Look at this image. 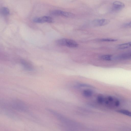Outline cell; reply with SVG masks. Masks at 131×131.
<instances>
[{
    "mask_svg": "<svg viewBox=\"0 0 131 131\" xmlns=\"http://www.w3.org/2000/svg\"><path fill=\"white\" fill-rule=\"evenodd\" d=\"M8 104L12 109L18 111L25 112L28 111V108L26 104L19 99H13Z\"/></svg>",
    "mask_w": 131,
    "mask_h": 131,
    "instance_id": "obj_1",
    "label": "cell"
},
{
    "mask_svg": "<svg viewBox=\"0 0 131 131\" xmlns=\"http://www.w3.org/2000/svg\"><path fill=\"white\" fill-rule=\"evenodd\" d=\"M47 110L55 116L62 123L66 125L73 127L78 126V125L76 123L64 117L60 114L52 109L47 108Z\"/></svg>",
    "mask_w": 131,
    "mask_h": 131,
    "instance_id": "obj_2",
    "label": "cell"
},
{
    "mask_svg": "<svg viewBox=\"0 0 131 131\" xmlns=\"http://www.w3.org/2000/svg\"><path fill=\"white\" fill-rule=\"evenodd\" d=\"M56 42L59 46H65L70 48H76L78 46V44L75 41L65 38L58 39Z\"/></svg>",
    "mask_w": 131,
    "mask_h": 131,
    "instance_id": "obj_3",
    "label": "cell"
},
{
    "mask_svg": "<svg viewBox=\"0 0 131 131\" xmlns=\"http://www.w3.org/2000/svg\"><path fill=\"white\" fill-rule=\"evenodd\" d=\"M103 103L110 107L118 106L120 104L119 101L117 99L111 96L104 97Z\"/></svg>",
    "mask_w": 131,
    "mask_h": 131,
    "instance_id": "obj_4",
    "label": "cell"
},
{
    "mask_svg": "<svg viewBox=\"0 0 131 131\" xmlns=\"http://www.w3.org/2000/svg\"><path fill=\"white\" fill-rule=\"evenodd\" d=\"M125 6V4L122 2L116 1L113 3L112 10L114 12H118L122 10Z\"/></svg>",
    "mask_w": 131,
    "mask_h": 131,
    "instance_id": "obj_5",
    "label": "cell"
},
{
    "mask_svg": "<svg viewBox=\"0 0 131 131\" xmlns=\"http://www.w3.org/2000/svg\"><path fill=\"white\" fill-rule=\"evenodd\" d=\"M110 22V20L108 19H96L93 21V24L95 26H102L108 24Z\"/></svg>",
    "mask_w": 131,
    "mask_h": 131,
    "instance_id": "obj_6",
    "label": "cell"
},
{
    "mask_svg": "<svg viewBox=\"0 0 131 131\" xmlns=\"http://www.w3.org/2000/svg\"><path fill=\"white\" fill-rule=\"evenodd\" d=\"M20 61L21 64L25 70L28 71L33 70V67L30 63L23 59L21 60Z\"/></svg>",
    "mask_w": 131,
    "mask_h": 131,
    "instance_id": "obj_7",
    "label": "cell"
},
{
    "mask_svg": "<svg viewBox=\"0 0 131 131\" xmlns=\"http://www.w3.org/2000/svg\"><path fill=\"white\" fill-rule=\"evenodd\" d=\"M131 47V42H128L118 45L117 48L119 49H124Z\"/></svg>",
    "mask_w": 131,
    "mask_h": 131,
    "instance_id": "obj_8",
    "label": "cell"
},
{
    "mask_svg": "<svg viewBox=\"0 0 131 131\" xmlns=\"http://www.w3.org/2000/svg\"><path fill=\"white\" fill-rule=\"evenodd\" d=\"M41 18L44 23H52L53 21L52 18L49 16H44L41 17Z\"/></svg>",
    "mask_w": 131,
    "mask_h": 131,
    "instance_id": "obj_9",
    "label": "cell"
},
{
    "mask_svg": "<svg viewBox=\"0 0 131 131\" xmlns=\"http://www.w3.org/2000/svg\"><path fill=\"white\" fill-rule=\"evenodd\" d=\"M82 94L84 96L89 97L92 95L93 94V92L92 90L89 89L85 90L83 91Z\"/></svg>",
    "mask_w": 131,
    "mask_h": 131,
    "instance_id": "obj_10",
    "label": "cell"
},
{
    "mask_svg": "<svg viewBox=\"0 0 131 131\" xmlns=\"http://www.w3.org/2000/svg\"><path fill=\"white\" fill-rule=\"evenodd\" d=\"M100 58L103 60L110 61L112 60V56L110 54H104L100 56Z\"/></svg>",
    "mask_w": 131,
    "mask_h": 131,
    "instance_id": "obj_11",
    "label": "cell"
},
{
    "mask_svg": "<svg viewBox=\"0 0 131 131\" xmlns=\"http://www.w3.org/2000/svg\"><path fill=\"white\" fill-rule=\"evenodd\" d=\"M61 16L68 18H72L75 17V15L71 13L62 11Z\"/></svg>",
    "mask_w": 131,
    "mask_h": 131,
    "instance_id": "obj_12",
    "label": "cell"
},
{
    "mask_svg": "<svg viewBox=\"0 0 131 131\" xmlns=\"http://www.w3.org/2000/svg\"><path fill=\"white\" fill-rule=\"evenodd\" d=\"M117 111L121 113L131 117V112L127 110L121 109L117 110Z\"/></svg>",
    "mask_w": 131,
    "mask_h": 131,
    "instance_id": "obj_13",
    "label": "cell"
},
{
    "mask_svg": "<svg viewBox=\"0 0 131 131\" xmlns=\"http://www.w3.org/2000/svg\"><path fill=\"white\" fill-rule=\"evenodd\" d=\"M1 12L2 14L5 15H8L10 12L9 9L6 7H2L1 9Z\"/></svg>",
    "mask_w": 131,
    "mask_h": 131,
    "instance_id": "obj_14",
    "label": "cell"
},
{
    "mask_svg": "<svg viewBox=\"0 0 131 131\" xmlns=\"http://www.w3.org/2000/svg\"><path fill=\"white\" fill-rule=\"evenodd\" d=\"M62 11L59 10H55L52 11L50 12L52 15L56 16H61Z\"/></svg>",
    "mask_w": 131,
    "mask_h": 131,
    "instance_id": "obj_15",
    "label": "cell"
},
{
    "mask_svg": "<svg viewBox=\"0 0 131 131\" xmlns=\"http://www.w3.org/2000/svg\"><path fill=\"white\" fill-rule=\"evenodd\" d=\"M104 97L101 95H99L97 97V100L98 102L100 104H103L104 102Z\"/></svg>",
    "mask_w": 131,
    "mask_h": 131,
    "instance_id": "obj_16",
    "label": "cell"
},
{
    "mask_svg": "<svg viewBox=\"0 0 131 131\" xmlns=\"http://www.w3.org/2000/svg\"><path fill=\"white\" fill-rule=\"evenodd\" d=\"M117 40L116 39L110 38H102L99 40L100 41L102 42H114L116 41Z\"/></svg>",
    "mask_w": 131,
    "mask_h": 131,
    "instance_id": "obj_17",
    "label": "cell"
},
{
    "mask_svg": "<svg viewBox=\"0 0 131 131\" xmlns=\"http://www.w3.org/2000/svg\"><path fill=\"white\" fill-rule=\"evenodd\" d=\"M33 21L35 23H43L41 17H36L33 19Z\"/></svg>",
    "mask_w": 131,
    "mask_h": 131,
    "instance_id": "obj_18",
    "label": "cell"
},
{
    "mask_svg": "<svg viewBox=\"0 0 131 131\" xmlns=\"http://www.w3.org/2000/svg\"><path fill=\"white\" fill-rule=\"evenodd\" d=\"M123 27L125 28H131V21L124 24Z\"/></svg>",
    "mask_w": 131,
    "mask_h": 131,
    "instance_id": "obj_19",
    "label": "cell"
},
{
    "mask_svg": "<svg viewBox=\"0 0 131 131\" xmlns=\"http://www.w3.org/2000/svg\"><path fill=\"white\" fill-rule=\"evenodd\" d=\"M129 59H131V53H129Z\"/></svg>",
    "mask_w": 131,
    "mask_h": 131,
    "instance_id": "obj_20",
    "label": "cell"
}]
</instances>
